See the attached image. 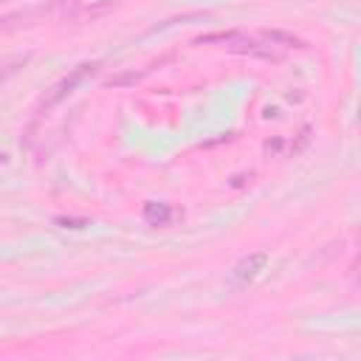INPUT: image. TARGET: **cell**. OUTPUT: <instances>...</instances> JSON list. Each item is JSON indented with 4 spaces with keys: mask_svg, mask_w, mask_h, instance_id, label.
Masks as SVG:
<instances>
[{
    "mask_svg": "<svg viewBox=\"0 0 361 361\" xmlns=\"http://www.w3.org/2000/svg\"><path fill=\"white\" fill-rule=\"evenodd\" d=\"M197 45H212V42H220L223 48L228 51H237V54H257V56H274L268 48H262L257 39L240 34V31H214V34H203L195 39Z\"/></svg>",
    "mask_w": 361,
    "mask_h": 361,
    "instance_id": "cell-1",
    "label": "cell"
},
{
    "mask_svg": "<svg viewBox=\"0 0 361 361\" xmlns=\"http://www.w3.org/2000/svg\"><path fill=\"white\" fill-rule=\"evenodd\" d=\"M96 68H99L96 62H90V65H79V68H76L71 76H65V79H62L56 87H51V93L42 99V107H51V104H56L59 99H65V96H68V93H71V90H73V87H76V85H79L85 76L96 73Z\"/></svg>",
    "mask_w": 361,
    "mask_h": 361,
    "instance_id": "cell-2",
    "label": "cell"
},
{
    "mask_svg": "<svg viewBox=\"0 0 361 361\" xmlns=\"http://www.w3.org/2000/svg\"><path fill=\"white\" fill-rule=\"evenodd\" d=\"M265 262H268V254H262V251H257V254H248L245 259H240L237 265H234V271H231V279L237 282V285H245V282H251L262 268H265Z\"/></svg>",
    "mask_w": 361,
    "mask_h": 361,
    "instance_id": "cell-3",
    "label": "cell"
},
{
    "mask_svg": "<svg viewBox=\"0 0 361 361\" xmlns=\"http://www.w3.org/2000/svg\"><path fill=\"white\" fill-rule=\"evenodd\" d=\"M262 39H265V42H282L285 48H299V45H302L296 37L282 34V31H265V34H262Z\"/></svg>",
    "mask_w": 361,
    "mask_h": 361,
    "instance_id": "cell-4",
    "label": "cell"
},
{
    "mask_svg": "<svg viewBox=\"0 0 361 361\" xmlns=\"http://www.w3.org/2000/svg\"><path fill=\"white\" fill-rule=\"evenodd\" d=\"M169 214H172L169 209H155L152 203L144 209V217H147V220H158V223H166V217H169Z\"/></svg>",
    "mask_w": 361,
    "mask_h": 361,
    "instance_id": "cell-5",
    "label": "cell"
}]
</instances>
